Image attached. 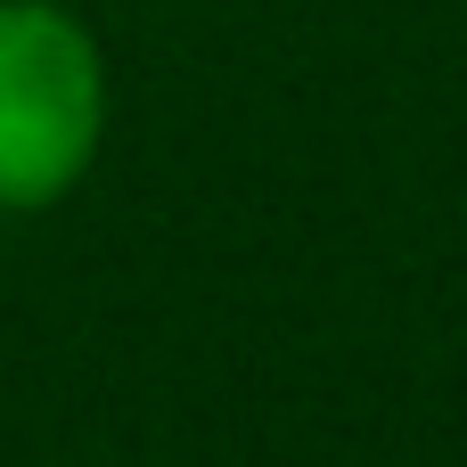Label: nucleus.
<instances>
[{
	"label": "nucleus",
	"instance_id": "f257e3e1",
	"mask_svg": "<svg viewBox=\"0 0 467 467\" xmlns=\"http://www.w3.org/2000/svg\"><path fill=\"white\" fill-rule=\"evenodd\" d=\"M107 140V49L66 0H0V213L74 197Z\"/></svg>",
	"mask_w": 467,
	"mask_h": 467
}]
</instances>
